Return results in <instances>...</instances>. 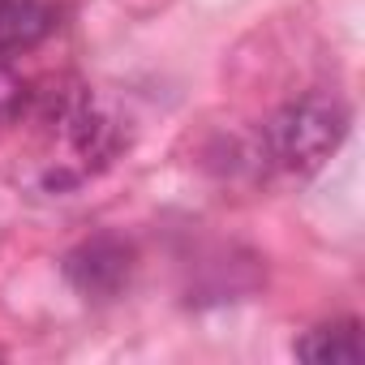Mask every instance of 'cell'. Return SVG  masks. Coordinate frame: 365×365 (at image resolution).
<instances>
[{
  "mask_svg": "<svg viewBox=\"0 0 365 365\" xmlns=\"http://www.w3.org/2000/svg\"><path fill=\"white\" fill-rule=\"evenodd\" d=\"M52 133H61V142H69L91 163H103L120 146L116 120L99 108V99L91 91H78V86L65 91L61 99H52Z\"/></svg>",
  "mask_w": 365,
  "mask_h": 365,
  "instance_id": "obj_3",
  "label": "cell"
},
{
  "mask_svg": "<svg viewBox=\"0 0 365 365\" xmlns=\"http://www.w3.org/2000/svg\"><path fill=\"white\" fill-rule=\"evenodd\" d=\"M133 275V250L112 237V232H99L91 241H82L78 250L65 254V279L86 297V301H108L116 297Z\"/></svg>",
  "mask_w": 365,
  "mask_h": 365,
  "instance_id": "obj_2",
  "label": "cell"
},
{
  "mask_svg": "<svg viewBox=\"0 0 365 365\" xmlns=\"http://www.w3.org/2000/svg\"><path fill=\"white\" fill-rule=\"evenodd\" d=\"M297 356L314 361V365H352V361H361V322L339 318V322H322V327L305 331L297 339Z\"/></svg>",
  "mask_w": 365,
  "mask_h": 365,
  "instance_id": "obj_5",
  "label": "cell"
},
{
  "mask_svg": "<svg viewBox=\"0 0 365 365\" xmlns=\"http://www.w3.org/2000/svg\"><path fill=\"white\" fill-rule=\"evenodd\" d=\"M348 133V108L335 95H301L267 120V155L292 176L318 172Z\"/></svg>",
  "mask_w": 365,
  "mask_h": 365,
  "instance_id": "obj_1",
  "label": "cell"
},
{
  "mask_svg": "<svg viewBox=\"0 0 365 365\" xmlns=\"http://www.w3.org/2000/svg\"><path fill=\"white\" fill-rule=\"evenodd\" d=\"M26 99H31V91H26V82L0 61V129H9L22 112H26Z\"/></svg>",
  "mask_w": 365,
  "mask_h": 365,
  "instance_id": "obj_6",
  "label": "cell"
},
{
  "mask_svg": "<svg viewBox=\"0 0 365 365\" xmlns=\"http://www.w3.org/2000/svg\"><path fill=\"white\" fill-rule=\"evenodd\" d=\"M56 31V9L48 0H0V56L35 48Z\"/></svg>",
  "mask_w": 365,
  "mask_h": 365,
  "instance_id": "obj_4",
  "label": "cell"
}]
</instances>
